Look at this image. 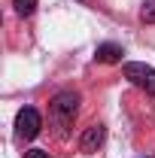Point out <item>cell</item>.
I'll return each mask as SVG.
<instances>
[{
    "mask_svg": "<svg viewBox=\"0 0 155 158\" xmlns=\"http://www.w3.org/2000/svg\"><path fill=\"white\" fill-rule=\"evenodd\" d=\"M40 128H43V116L34 106L19 110V116H15V137L19 140H34L40 134Z\"/></svg>",
    "mask_w": 155,
    "mask_h": 158,
    "instance_id": "obj_3",
    "label": "cell"
},
{
    "mask_svg": "<svg viewBox=\"0 0 155 158\" xmlns=\"http://www.w3.org/2000/svg\"><path fill=\"white\" fill-rule=\"evenodd\" d=\"M79 3H88V0H79Z\"/></svg>",
    "mask_w": 155,
    "mask_h": 158,
    "instance_id": "obj_9",
    "label": "cell"
},
{
    "mask_svg": "<svg viewBox=\"0 0 155 158\" xmlns=\"http://www.w3.org/2000/svg\"><path fill=\"white\" fill-rule=\"evenodd\" d=\"M140 21L155 24V0H143V6H140Z\"/></svg>",
    "mask_w": 155,
    "mask_h": 158,
    "instance_id": "obj_6",
    "label": "cell"
},
{
    "mask_svg": "<svg viewBox=\"0 0 155 158\" xmlns=\"http://www.w3.org/2000/svg\"><path fill=\"white\" fill-rule=\"evenodd\" d=\"M122 73H125L128 82H134L137 88H143L146 94H152V98H155V67L140 64V61H128V64L122 67Z\"/></svg>",
    "mask_w": 155,
    "mask_h": 158,
    "instance_id": "obj_2",
    "label": "cell"
},
{
    "mask_svg": "<svg viewBox=\"0 0 155 158\" xmlns=\"http://www.w3.org/2000/svg\"><path fill=\"white\" fill-rule=\"evenodd\" d=\"M103 140H107V128H103V125H91V128L82 131V137H79V149H82L85 155H94L97 149L103 146Z\"/></svg>",
    "mask_w": 155,
    "mask_h": 158,
    "instance_id": "obj_4",
    "label": "cell"
},
{
    "mask_svg": "<svg viewBox=\"0 0 155 158\" xmlns=\"http://www.w3.org/2000/svg\"><path fill=\"white\" fill-rule=\"evenodd\" d=\"M79 100H82L79 91H70V88L58 91L55 98L49 100V122L58 131V137H67V131L73 128V118L79 113Z\"/></svg>",
    "mask_w": 155,
    "mask_h": 158,
    "instance_id": "obj_1",
    "label": "cell"
},
{
    "mask_svg": "<svg viewBox=\"0 0 155 158\" xmlns=\"http://www.w3.org/2000/svg\"><path fill=\"white\" fill-rule=\"evenodd\" d=\"M122 55H125V49H122L119 43H100L94 49V61L97 64H122Z\"/></svg>",
    "mask_w": 155,
    "mask_h": 158,
    "instance_id": "obj_5",
    "label": "cell"
},
{
    "mask_svg": "<svg viewBox=\"0 0 155 158\" xmlns=\"http://www.w3.org/2000/svg\"><path fill=\"white\" fill-rule=\"evenodd\" d=\"M15 12H19L21 19L34 15V12H37V0H15Z\"/></svg>",
    "mask_w": 155,
    "mask_h": 158,
    "instance_id": "obj_7",
    "label": "cell"
},
{
    "mask_svg": "<svg viewBox=\"0 0 155 158\" xmlns=\"http://www.w3.org/2000/svg\"><path fill=\"white\" fill-rule=\"evenodd\" d=\"M21 158H52V155H49L46 149H27V152H24Z\"/></svg>",
    "mask_w": 155,
    "mask_h": 158,
    "instance_id": "obj_8",
    "label": "cell"
}]
</instances>
